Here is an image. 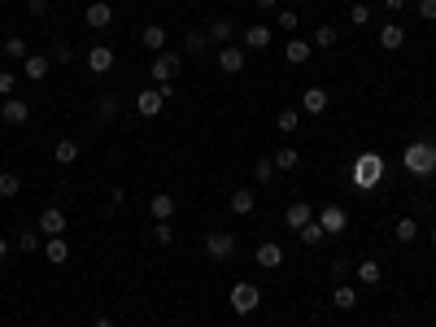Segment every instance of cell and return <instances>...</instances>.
I'll use <instances>...</instances> for the list:
<instances>
[{
  "instance_id": "obj_1",
  "label": "cell",
  "mask_w": 436,
  "mask_h": 327,
  "mask_svg": "<svg viewBox=\"0 0 436 327\" xmlns=\"http://www.w3.org/2000/svg\"><path fill=\"white\" fill-rule=\"evenodd\" d=\"M406 170L410 174H436V144L432 140H419V144L406 148Z\"/></svg>"
},
{
  "instance_id": "obj_2",
  "label": "cell",
  "mask_w": 436,
  "mask_h": 327,
  "mask_svg": "<svg viewBox=\"0 0 436 327\" xmlns=\"http://www.w3.org/2000/svg\"><path fill=\"white\" fill-rule=\"evenodd\" d=\"M179 70H183V57H179V53H166V49H162V53L149 62V75L157 79V88H166L170 79L179 75Z\"/></svg>"
},
{
  "instance_id": "obj_3",
  "label": "cell",
  "mask_w": 436,
  "mask_h": 327,
  "mask_svg": "<svg viewBox=\"0 0 436 327\" xmlns=\"http://www.w3.org/2000/svg\"><path fill=\"white\" fill-rule=\"evenodd\" d=\"M227 301H231L235 314H253L257 306H262V293H257V284H235Z\"/></svg>"
},
{
  "instance_id": "obj_4",
  "label": "cell",
  "mask_w": 436,
  "mask_h": 327,
  "mask_svg": "<svg viewBox=\"0 0 436 327\" xmlns=\"http://www.w3.org/2000/svg\"><path fill=\"white\" fill-rule=\"evenodd\" d=\"M380 174H384L380 157L367 153V157H358V166H353V183H358V188H375V183H380Z\"/></svg>"
},
{
  "instance_id": "obj_5",
  "label": "cell",
  "mask_w": 436,
  "mask_h": 327,
  "mask_svg": "<svg viewBox=\"0 0 436 327\" xmlns=\"http://www.w3.org/2000/svg\"><path fill=\"white\" fill-rule=\"evenodd\" d=\"M166 96H170V88H144V92L136 96V109L144 114V118H157L162 105H166Z\"/></svg>"
},
{
  "instance_id": "obj_6",
  "label": "cell",
  "mask_w": 436,
  "mask_h": 327,
  "mask_svg": "<svg viewBox=\"0 0 436 327\" xmlns=\"http://www.w3.org/2000/svg\"><path fill=\"white\" fill-rule=\"evenodd\" d=\"M205 253L214 262L231 258V253H235V236H231V231H209V236H205Z\"/></svg>"
},
{
  "instance_id": "obj_7",
  "label": "cell",
  "mask_w": 436,
  "mask_h": 327,
  "mask_svg": "<svg viewBox=\"0 0 436 327\" xmlns=\"http://www.w3.org/2000/svg\"><path fill=\"white\" fill-rule=\"evenodd\" d=\"M319 227L327 231V236H340V231L349 227V214H345V205H323V209H319Z\"/></svg>"
},
{
  "instance_id": "obj_8",
  "label": "cell",
  "mask_w": 436,
  "mask_h": 327,
  "mask_svg": "<svg viewBox=\"0 0 436 327\" xmlns=\"http://www.w3.org/2000/svg\"><path fill=\"white\" fill-rule=\"evenodd\" d=\"M0 118H5L9 127H22V122L31 118V105L22 101V96H5V101H0Z\"/></svg>"
},
{
  "instance_id": "obj_9",
  "label": "cell",
  "mask_w": 436,
  "mask_h": 327,
  "mask_svg": "<svg viewBox=\"0 0 436 327\" xmlns=\"http://www.w3.org/2000/svg\"><path fill=\"white\" fill-rule=\"evenodd\" d=\"M218 70H222V75H240V70H244V49L222 44V49H218Z\"/></svg>"
},
{
  "instance_id": "obj_10",
  "label": "cell",
  "mask_w": 436,
  "mask_h": 327,
  "mask_svg": "<svg viewBox=\"0 0 436 327\" xmlns=\"http://www.w3.org/2000/svg\"><path fill=\"white\" fill-rule=\"evenodd\" d=\"M284 223H288V231H301L305 223H314V209L305 205V201H292V205L284 209Z\"/></svg>"
},
{
  "instance_id": "obj_11",
  "label": "cell",
  "mask_w": 436,
  "mask_h": 327,
  "mask_svg": "<svg viewBox=\"0 0 436 327\" xmlns=\"http://www.w3.org/2000/svg\"><path fill=\"white\" fill-rule=\"evenodd\" d=\"M84 22H88V27H110V22H114V5H105V0H92V5H88V14H84Z\"/></svg>"
},
{
  "instance_id": "obj_12",
  "label": "cell",
  "mask_w": 436,
  "mask_h": 327,
  "mask_svg": "<svg viewBox=\"0 0 436 327\" xmlns=\"http://www.w3.org/2000/svg\"><path fill=\"white\" fill-rule=\"evenodd\" d=\"M88 70H92V75H110V70H114V49L97 44V49L88 53Z\"/></svg>"
},
{
  "instance_id": "obj_13",
  "label": "cell",
  "mask_w": 436,
  "mask_h": 327,
  "mask_svg": "<svg viewBox=\"0 0 436 327\" xmlns=\"http://www.w3.org/2000/svg\"><path fill=\"white\" fill-rule=\"evenodd\" d=\"M266 44H270V27H257V22L244 27V53H262Z\"/></svg>"
},
{
  "instance_id": "obj_14",
  "label": "cell",
  "mask_w": 436,
  "mask_h": 327,
  "mask_svg": "<svg viewBox=\"0 0 436 327\" xmlns=\"http://www.w3.org/2000/svg\"><path fill=\"white\" fill-rule=\"evenodd\" d=\"M44 258H49L53 266H62V262L70 258V244H66V236H44Z\"/></svg>"
},
{
  "instance_id": "obj_15",
  "label": "cell",
  "mask_w": 436,
  "mask_h": 327,
  "mask_svg": "<svg viewBox=\"0 0 436 327\" xmlns=\"http://www.w3.org/2000/svg\"><path fill=\"white\" fill-rule=\"evenodd\" d=\"M253 258H257V266H266V271H275V266L284 262V249H279L275 240H266V244H257V253H253Z\"/></svg>"
},
{
  "instance_id": "obj_16",
  "label": "cell",
  "mask_w": 436,
  "mask_h": 327,
  "mask_svg": "<svg viewBox=\"0 0 436 327\" xmlns=\"http://www.w3.org/2000/svg\"><path fill=\"white\" fill-rule=\"evenodd\" d=\"M140 44H144L149 53H162V49H166V27H157V22H149V27L140 31Z\"/></svg>"
},
{
  "instance_id": "obj_17",
  "label": "cell",
  "mask_w": 436,
  "mask_h": 327,
  "mask_svg": "<svg viewBox=\"0 0 436 327\" xmlns=\"http://www.w3.org/2000/svg\"><path fill=\"white\" fill-rule=\"evenodd\" d=\"M40 231H44V236H62V231H66V214L49 205V209L40 214Z\"/></svg>"
},
{
  "instance_id": "obj_18",
  "label": "cell",
  "mask_w": 436,
  "mask_h": 327,
  "mask_svg": "<svg viewBox=\"0 0 436 327\" xmlns=\"http://www.w3.org/2000/svg\"><path fill=\"white\" fill-rule=\"evenodd\" d=\"M402 44H406V27H397V22H388V27H380V49L397 53Z\"/></svg>"
},
{
  "instance_id": "obj_19",
  "label": "cell",
  "mask_w": 436,
  "mask_h": 327,
  "mask_svg": "<svg viewBox=\"0 0 436 327\" xmlns=\"http://www.w3.org/2000/svg\"><path fill=\"white\" fill-rule=\"evenodd\" d=\"M327 109V92L323 88H305L301 92V114H323Z\"/></svg>"
},
{
  "instance_id": "obj_20",
  "label": "cell",
  "mask_w": 436,
  "mask_h": 327,
  "mask_svg": "<svg viewBox=\"0 0 436 327\" xmlns=\"http://www.w3.org/2000/svg\"><path fill=\"white\" fill-rule=\"evenodd\" d=\"M380 279H384V266L375 262V258H362V262H358V284L375 288V284H380Z\"/></svg>"
},
{
  "instance_id": "obj_21",
  "label": "cell",
  "mask_w": 436,
  "mask_h": 327,
  "mask_svg": "<svg viewBox=\"0 0 436 327\" xmlns=\"http://www.w3.org/2000/svg\"><path fill=\"white\" fill-rule=\"evenodd\" d=\"M227 205H231V214H240V218H249V214H253V205H257V201H253V192H249V188H235V192H231V201H227Z\"/></svg>"
},
{
  "instance_id": "obj_22",
  "label": "cell",
  "mask_w": 436,
  "mask_h": 327,
  "mask_svg": "<svg viewBox=\"0 0 436 327\" xmlns=\"http://www.w3.org/2000/svg\"><path fill=\"white\" fill-rule=\"evenodd\" d=\"M49 66H53V57H27V62H22V75H27L31 83H40V79L49 75Z\"/></svg>"
},
{
  "instance_id": "obj_23",
  "label": "cell",
  "mask_w": 436,
  "mask_h": 327,
  "mask_svg": "<svg viewBox=\"0 0 436 327\" xmlns=\"http://www.w3.org/2000/svg\"><path fill=\"white\" fill-rule=\"evenodd\" d=\"M53 157H57V166H75L79 161V140H57Z\"/></svg>"
},
{
  "instance_id": "obj_24",
  "label": "cell",
  "mask_w": 436,
  "mask_h": 327,
  "mask_svg": "<svg viewBox=\"0 0 436 327\" xmlns=\"http://www.w3.org/2000/svg\"><path fill=\"white\" fill-rule=\"evenodd\" d=\"M149 214L157 218V223H166V218L175 214V196H166V192H157V196H153V201H149Z\"/></svg>"
},
{
  "instance_id": "obj_25",
  "label": "cell",
  "mask_w": 436,
  "mask_h": 327,
  "mask_svg": "<svg viewBox=\"0 0 436 327\" xmlns=\"http://www.w3.org/2000/svg\"><path fill=\"white\" fill-rule=\"evenodd\" d=\"M284 62H288V66H305V62H310V44H305V40H288Z\"/></svg>"
},
{
  "instance_id": "obj_26",
  "label": "cell",
  "mask_w": 436,
  "mask_h": 327,
  "mask_svg": "<svg viewBox=\"0 0 436 327\" xmlns=\"http://www.w3.org/2000/svg\"><path fill=\"white\" fill-rule=\"evenodd\" d=\"M393 240H397V244L419 240V223H415V218H397V223H393Z\"/></svg>"
},
{
  "instance_id": "obj_27",
  "label": "cell",
  "mask_w": 436,
  "mask_h": 327,
  "mask_svg": "<svg viewBox=\"0 0 436 327\" xmlns=\"http://www.w3.org/2000/svg\"><path fill=\"white\" fill-rule=\"evenodd\" d=\"M205 35H209V40H214L218 49H222V44L231 40V22H227V18H214V22H209V27H205Z\"/></svg>"
},
{
  "instance_id": "obj_28",
  "label": "cell",
  "mask_w": 436,
  "mask_h": 327,
  "mask_svg": "<svg viewBox=\"0 0 436 327\" xmlns=\"http://www.w3.org/2000/svg\"><path fill=\"white\" fill-rule=\"evenodd\" d=\"M332 306H336V310H353V306H358V293H353L349 284H336V293H332Z\"/></svg>"
},
{
  "instance_id": "obj_29",
  "label": "cell",
  "mask_w": 436,
  "mask_h": 327,
  "mask_svg": "<svg viewBox=\"0 0 436 327\" xmlns=\"http://www.w3.org/2000/svg\"><path fill=\"white\" fill-rule=\"evenodd\" d=\"M5 57H9V62H27V40H22V35H9V40H5Z\"/></svg>"
},
{
  "instance_id": "obj_30",
  "label": "cell",
  "mask_w": 436,
  "mask_h": 327,
  "mask_svg": "<svg viewBox=\"0 0 436 327\" xmlns=\"http://www.w3.org/2000/svg\"><path fill=\"white\" fill-rule=\"evenodd\" d=\"M336 40H340L336 27H327V22H323V27H314V49H332Z\"/></svg>"
},
{
  "instance_id": "obj_31",
  "label": "cell",
  "mask_w": 436,
  "mask_h": 327,
  "mask_svg": "<svg viewBox=\"0 0 436 327\" xmlns=\"http://www.w3.org/2000/svg\"><path fill=\"white\" fill-rule=\"evenodd\" d=\"M270 161H275V170H297V161H301V157H297V148H288V144H284Z\"/></svg>"
},
{
  "instance_id": "obj_32",
  "label": "cell",
  "mask_w": 436,
  "mask_h": 327,
  "mask_svg": "<svg viewBox=\"0 0 436 327\" xmlns=\"http://www.w3.org/2000/svg\"><path fill=\"white\" fill-rule=\"evenodd\" d=\"M183 49H188V53H205V49H209V35H205V31H188V35H183Z\"/></svg>"
},
{
  "instance_id": "obj_33",
  "label": "cell",
  "mask_w": 436,
  "mask_h": 327,
  "mask_svg": "<svg viewBox=\"0 0 436 327\" xmlns=\"http://www.w3.org/2000/svg\"><path fill=\"white\" fill-rule=\"evenodd\" d=\"M18 192H22V179H18L14 170H5V174H0V196L9 201V196H18Z\"/></svg>"
},
{
  "instance_id": "obj_34",
  "label": "cell",
  "mask_w": 436,
  "mask_h": 327,
  "mask_svg": "<svg viewBox=\"0 0 436 327\" xmlns=\"http://www.w3.org/2000/svg\"><path fill=\"white\" fill-rule=\"evenodd\" d=\"M297 122H301V109H279V114H275V127H279V131H297Z\"/></svg>"
},
{
  "instance_id": "obj_35",
  "label": "cell",
  "mask_w": 436,
  "mask_h": 327,
  "mask_svg": "<svg viewBox=\"0 0 436 327\" xmlns=\"http://www.w3.org/2000/svg\"><path fill=\"white\" fill-rule=\"evenodd\" d=\"M97 118H101V122L118 118V96H101V101H97Z\"/></svg>"
},
{
  "instance_id": "obj_36",
  "label": "cell",
  "mask_w": 436,
  "mask_h": 327,
  "mask_svg": "<svg viewBox=\"0 0 436 327\" xmlns=\"http://www.w3.org/2000/svg\"><path fill=\"white\" fill-rule=\"evenodd\" d=\"M18 249H22V253H35V249H40V231L22 227V231H18Z\"/></svg>"
},
{
  "instance_id": "obj_37",
  "label": "cell",
  "mask_w": 436,
  "mask_h": 327,
  "mask_svg": "<svg viewBox=\"0 0 436 327\" xmlns=\"http://www.w3.org/2000/svg\"><path fill=\"white\" fill-rule=\"evenodd\" d=\"M323 236H327V231L319 227V218H314V223H305V227H301V240L310 244V249H314V244H323Z\"/></svg>"
},
{
  "instance_id": "obj_38",
  "label": "cell",
  "mask_w": 436,
  "mask_h": 327,
  "mask_svg": "<svg viewBox=\"0 0 436 327\" xmlns=\"http://www.w3.org/2000/svg\"><path fill=\"white\" fill-rule=\"evenodd\" d=\"M275 27H279V31H288V35H292V31H297V27H301V18H297V14H292V9H279V14H275Z\"/></svg>"
},
{
  "instance_id": "obj_39",
  "label": "cell",
  "mask_w": 436,
  "mask_h": 327,
  "mask_svg": "<svg viewBox=\"0 0 436 327\" xmlns=\"http://www.w3.org/2000/svg\"><path fill=\"white\" fill-rule=\"evenodd\" d=\"M253 179L257 183H270V179H275V161H270V157L266 161H253Z\"/></svg>"
},
{
  "instance_id": "obj_40",
  "label": "cell",
  "mask_w": 436,
  "mask_h": 327,
  "mask_svg": "<svg viewBox=\"0 0 436 327\" xmlns=\"http://www.w3.org/2000/svg\"><path fill=\"white\" fill-rule=\"evenodd\" d=\"M149 236L157 240V244H170V240H175V227H170V218H166V223H153V231H149Z\"/></svg>"
},
{
  "instance_id": "obj_41",
  "label": "cell",
  "mask_w": 436,
  "mask_h": 327,
  "mask_svg": "<svg viewBox=\"0 0 436 327\" xmlns=\"http://www.w3.org/2000/svg\"><path fill=\"white\" fill-rule=\"evenodd\" d=\"M349 22H353V27H367V22H371V5H362V0H358V5L349 9Z\"/></svg>"
},
{
  "instance_id": "obj_42",
  "label": "cell",
  "mask_w": 436,
  "mask_h": 327,
  "mask_svg": "<svg viewBox=\"0 0 436 327\" xmlns=\"http://www.w3.org/2000/svg\"><path fill=\"white\" fill-rule=\"evenodd\" d=\"M14 88H18V75L14 70H0V96H14Z\"/></svg>"
},
{
  "instance_id": "obj_43",
  "label": "cell",
  "mask_w": 436,
  "mask_h": 327,
  "mask_svg": "<svg viewBox=\"0 0 436 327\" xmlns=\"http://www.w3.org/2000/svg\"><path fill=\"white\" fill-rule=\"evenodd\" d=\"M415 9L423 22H436V0H415Z\"/></svg>"
},
{
  "instance_id": "obj_44",
  "label": "cell",
  "mask_w": 436,
  "mask_h": 327,
  "mask_svg": "<svg viewBox=\"0 0 436 327\" xmlns=\"http://www.w3.org/2000/svg\"><path fill=\"white\" fill-rule=\"evenodd\" d=\"M27 14L31 18H49V0H27Z\"/></svg>"
},
{
  "instance_id": "obj_45",
  "label": "cell",
  "mask_w": 436,
  "mask_h": 327,
  "mask_svg": "<svg viewBox=\"0 0 436 327\" xmlns=\"http://www.w3.org/2000/svg\"><path fill=\"white\" fill-rule=\"evenodd\" d=\"M53 62H75V53H70V44H57V49H53Z\"/></svg>"
},
{
  "instance_id": "obj_46",
  "label": "cell",
  "mask_w": 436,
  "mask_h": 327,
  "mask_svg": "<svg viewBox=\"0 0 436 327\" xmlns=\"http://www.w3.org/2000/svg\"><path fill=\"white\" fill-rule=\"evenodd\" d=\"M332 275H336V279H345V275H349V262H345V258H336V262H332Z\"/></svg>"
},
{
  "instance_id": "obj_47",
  "label": "cell",
  "mask_w": 436,
  "mask_h": 327,
  "mask_svg": "<svg viewBox=\"0 0 436 327\" xmlns=\"http://www.w3.org/2000/svg\"><path fill=\"white\" fill-rule=\"evenodd\" d=\"M410 5V0H384V9H393V14H397V9H406Z\"/></svg>"
},
{
  "instance_id": "obj_48",
  "label": "cell",
  "mask_w": 436,
  "mask_h": 327,
  "mask_svg": "<svg viewBox=\"0 0 436 327\" xmlns=\"http://www.w3.org/2000/svg\"><path fill=\"white\" fill-rule=\"evenodd\" d=\"M9 258V236H0V262Z\"/></svg>"
},
{
  "instance_id": "obj_49",
  "label": "cell",
  "mask_w": 436,
  "mask_h": 327,
  "mask_svg": "<svg viewBox=\"0 0 436 327\" xmlns=\"http://www.w3.org/2000/svg\"><path fill=\"white\" fill-rule=\"evenodd\" d=\"M253 5H257V9H275L279 0H253Z\"/></svg>"
},
{
  "instance_id": "obj_50",
  "label": "cell",
  "mask_w": 436,
  "mask_h": 327,
  "mask_svg": "<svg viewBox=\"0 0 436 327\" xmlns=\"http://www.w3.org/2000/svg\"><path fill=\"white\" fill-rule=\"evenodd\" d=\"M92 327H114V319H97V323H92Z\"/></svg>"
},
{
  "instance_id": "obj_51",
  "label": "cell",
  "mask_w": 436,
  "mask_h": 327,
  "mask_svg": "<svg viewBox=\"0 0 436 327\" xmlns=\"http://www.w3.org/2000/svg\"><path fill=\"white\" fill-rule=\"evenodd\" d=\"M432 244H436V227H432Z\"/></svg>"
}]
</instances>
